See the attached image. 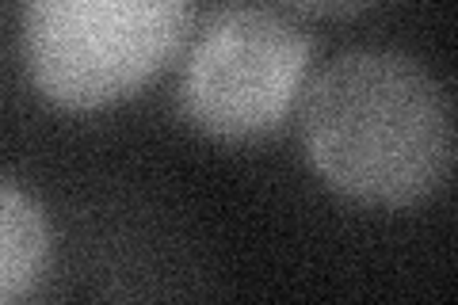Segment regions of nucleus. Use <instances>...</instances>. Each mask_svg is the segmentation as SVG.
<instances>
[{"mask_svg":"<svg viewBox=\"0 0 458 305\" xmlns=\"http://www.w3.org/2000/svg\"><path fill=\"white\" fill-rule=\"evenodd\" d=\"M294 8L313 12V16H348V12H360L375 0H291Z\"/></svg>","mask_w":458,"mask_h":305,"instance_id":"39448f33","label":"nucleus"},{"mask_svg":"<svg viewBox=\"0 0 458 305\" xmlns=\"http://www.w3.org/2000/svg\"><path fill=\"white\" fill-rule=\"evenodd\" d=\"M188 38L176 104L191 130L214 141H256L286 123L313 54L294 20L260 0H225Z\"/></svg>","mask_w":458,"mask_h":305,"instance_id":"7ed1b4c3","label":"nucleus"},{"mask_svg":"<svg viewBox=\"0 0 458 305\" xmlns=\"http://www.w3.org/2000/svg\"><path fill=\"white\" fill-rule=\"evenodd\" d=\"M302 141L333 191L363 207H417L454 165L451 96L412 54L348 50L306 89Z\"/></svg>","mask_w":458,"mask_h":305,"instance_id":"f257e3e1","label":"nucleus"},{"mask_svg":"<svg viewBox=\"0 0 458 305\" xmlns=\"http://www.w3.org/2000/svg\"><path fill=\"white\" fill-rule=\"evenodd\" d=\"M54 237L47 210L16 180L0 176V301L27 298L47 279Z\"/></svg>","mask_w":458,"mask_h":305,"instance_id":"20e7f679","label":"nucleus"},{"mask_svg":"<svg viewBox=\"0 0 458 305\" xmlns=\"http://www.w3.org/2000/svg\"><path fill=\"white\" fill-rule=\"evenodd\" d=\"M195 23V0H20V50L42 99L99 111L161 72Z\"/></svg>","mask_w":458,"mask_h":305,"instance_id":"f03ea898","label":"nucleus"}]
</instances>
